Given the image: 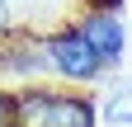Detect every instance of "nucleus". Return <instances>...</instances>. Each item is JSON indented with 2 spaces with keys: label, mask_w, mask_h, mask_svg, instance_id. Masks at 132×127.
Segmentation results:
<instances>
[{
  "label": "nucleus",
  "mask_w": 132,
  "mask_h": 127,
  "mask_svg": "<svg viewBox=\"0 0 132 127\" xmlns=\"http://www.w3.org/2000/svg\"><path fill=\"white\" fill-rule=\"evenodd\" d=\"M99 113H104V122H113V127H127L132 122V85H118L104 104H99Z\"/></svg>",
  "instance_id": "20e7f679"
},
{
  "label": "nucleus",
  "mask_w": 132,
  "mask_h": 127,
  "mask_svg": "<svg viewBox=\"0 0 132 127\" xmlns=\"http://www.w3.org/2000/svg\"><path fill=\"white\" fill-rule=\"evenodd\" d=\"M80 38L94 47V57H99V61H118V52H123V19H118L113 10L99 5V10H90V14H85Z\"/></svg>",
  "instance_id": "7ed1b4c3"
},
{
  "label": "nucleus",
  "mask_w": 132,
  "mask_h": 127,
  "mask_svg": "<svg viewBox=\"0 0 132 127\" xmlns=\"http://www.w3.org/2000/svg\"><path fill=\"white\" fill-rule=\"evenodd\" d=\"M10 118H14V99L0 94V127H10Z\"/></svg>",
  "instance_id": "39448f33"
},
{
  "label": "nucleus",
  "mask_w": 132,
  "mask_h": 127,
  "mask_svg": "<svg viewBox=\"0 0 132 127\" xmlns=\"http://www.w3.org/2000/svg\"><path fill=\"white\" fill-rule=\"evenodd\" d=\"M10 127H94V108L76 94H52V89H28L14 99Z\"/></svg>",
  "instance_id": "f257e3e1"
},
{
  "label": "nucleus",
  "mask_w": 132,
  "mask_h": 127,
  "mask_svg": "<svg viewBox=\"0 0 132 127\" xmlns=\"http://www.w3.org/2000/svg\"><path fill=\"white\" fill-rule=\"evenodd\" d=\"M10 19H14V10H10V0H0V33L10 28Z\"/></svg>",
  "instance_id": "423d86ee"
},
{
  "label": "nucleus",
  "mask_w": 132,
  "mask_h": 127,
  "mask_svg": "<svg viewBox=\"0 0 132 127\" xmlns=\"http://www.w3.org/2000/svg\"><path fill=\"white\" fill-rule=\"evenodd\" d=\"M43 61L57 75H66V80H94L99 66H104V61L94 57V47L80 38V28H57V33L43 42Z\"/></svg>",
  "instance_id": "f03ea898"
}]
</instances>
